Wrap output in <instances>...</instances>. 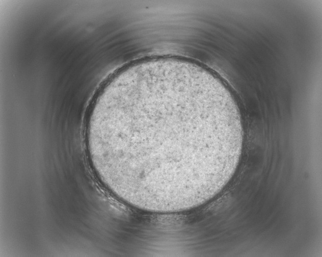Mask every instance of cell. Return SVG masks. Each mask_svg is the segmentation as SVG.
I'll return each instance as SVG.
<instances>
[{"mask_svg":"<svg viewBox=\"0 0 322 257\" xmlns=\"http://www.w3.org/2000/svg\"><path fill=\"white\" fill-rule=\"evenodd\" d=\"M86 136L100 181L127 203L172 213L206 202L233 175L243 140L230 93L191 64H138L101 90Z\"/></svg>","mask_w":322,"mask_h":257,"instance_id":"6da1fadb","label":"cell"}]
</instances>
